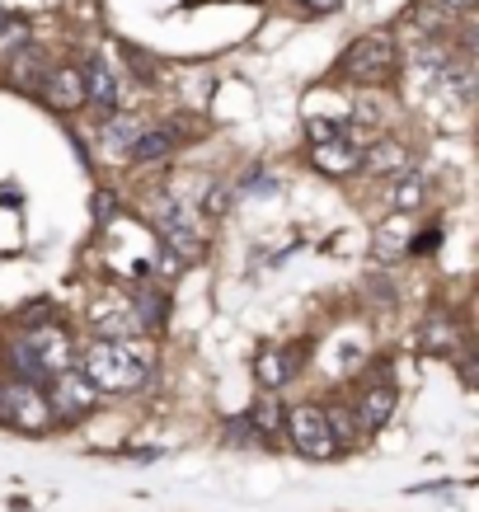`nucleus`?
Returning <instances> with one entry per match:
<instances>
[{
    "mask_svg": "<svg viewBox=\"0 0 479 512\" xmlns=\"http://www.w3.org/2000/svg\"><path fill=\"white\" fill-rule=\"evenodd\" d=\"M80 372L90 381L94 390H109V395H127V390L146 386L151 376V362L141 353L137 343L127 339H94L80 357Z\"/></svg>",
    "mask_w": 479,
    "mask_h": 512,
    "instance_id": "nucleus-1",
    "label": "nucleus"
},
{
    "mask_svg": "<svg viewBox=\"0 0 479 512\" xmlns=\"http://www.w3.org/2000/svg\"><path fill=\"white\" fill-rule=\"evenodd\" d=\"M71 357H76V343L57 325L29 329V334H19V339L10 343V362H15L19 381H47L52 372L71 367Z\"/></svg>",
    "mask_w": 479,
    "mask_h": 512,
    "instance_id": "nucleus-2",
    "label": "nucleus"
},
{
    "mask_svg": "<svg viewBox=\"0 0 479 512\" xmlns=\"http://www.w3.org/2000/svg\"><path fill=\"white\" fill-rule=\"evenodd\" d=\"M339 71L353 80H386L390 71H395V38H390V33H367V38H357V43L343 52Z\"/></svg>",
    "mask_w": 479,
    "mask_h": 512,
    "instance_id": "nucleus-3",
    "label": "nucleus"
},
{
    "mask_svg": "<svg viewBox=\"0 0 479 512\" xmlns=\"http://www.w3.org/2000/svg\"><path fill=\"white\" fill-rule=\"evenodd\" d=\"M287 428H292V442H296V451H301V456L325 461V456H334V451H339V437H334V428H329L325 409H315V404L292 409V414H287Z\"/></svg>",
    "mask_w": 479,
    "mask_h": 512,
    "instance_id": "nucleus-4",
    "label": "nucleus"
},
{
    "mask_svg": "<svg viewBox=\"0 0 479 512\" xmlns=\"http://www.w3.org/2000/svg\"><path fill=\"white\" fill-rule=\"evenodd\" d=\"M0 404H5V419L19 423V428H47V419H52V404H47V395L33 381H10V386H0Z\"/></svg>",
    "mask_w": 479,
    "mask_h": 512,
    "instance_id": "nucleus-5",
    "label": "nucleus"
},
{
    "mask_svg": "<svg viewBox=\"0 0 479 512\" xmlns=\"http://www.w3.org/2000/svg\"><path fill=\"white\" fill-rule=\"evenodd\" d=\"M47 395H52V409H62V414H71V419L90 414L94 400H99V390L85 381L80 367H62V372L47 376Z\"/></svg>",
    "mask_w": 479,
    "mask_h": 512,
    "instance_id": "nucleus-6",
    "label": "nucleus"
},
{
    "mask_svg": "<svg viewBox=\"0 0 479 512\" xmlns=\"http://www.w3.org/2000/svg\"><path fill=\"white\" fill-rule=\"evenodd\" d=\"M43 99L52 104V109H85V80H80V71H71V66H47L43 76Z\"/></svg>",
    "mask_w": 479,
    "mask_h": 512,
    "instance_id": "nucleus-7",
    "label": "nucleus"
},
{
    "mask_svg": "<svg viewBox=\"0 0 479 512\" xmlns=\"http://www.w3.org/2000/svg\"><path fill=\"white\" fill-rule=\"evenodd\" d=\"M315 165L320 170H329V174H353V170H362L357 160H362V151H357L348 137H329V141H315Z\"/></svg>",
    "mask_w": 479,
    "mask_h": 512,
    "instance_id": "nucleus-8",
    "label": "nucleus"
},
{
    "mask_svg": "<svg viewBox=\"0 0 479 512\" xmlns=\"http://www.w3.org/2000/svg\"><path fill=\"white\" fill-rule=\"evenodd\" d=\"M160 235L170 240V249H179V259H198L202 254V235L188 226V212L165 207V212H160Z\"/></svg>",
    "mask_w": 479,
    "mask_h": 512,
    "instance_id": "nucleus-9",
    "label": "nucleus"
},
{
    "mask_svg": "<svg viewBox=\"0 0 479 512\" xmlns=\"http://www.w3.org/2000/svg\"><path fill=\"white\" fill-rule=\"evenodd\" d=\"M80 80H85V104H94L99 113H113V104H118V80H113L109 66L90 62L80 71Z\"/></svg>",
    "mask_w": 479,
    "mask_h": 512,
    "instance_id": "nucleus-10",
    "label": "nucleus"
},
{
    "mask_svg": "<svg viewBox=\"0 0 479 512\" xmlns=\"http://www.w3.org/2000/svg\"><path fill=\"white\" fill-rule=\"evenodd\" d=\"M390 409H395V390H390V386H371L367 395H362V404H357V428H362V433L386 428Z\"/></svg>",
    "mask_w": 479,
    "mask_h": 512,
    "instance_id": "nucleus-11",
    "label": "nucleus"
},
{
    "mask_svg": "<svg viewBox=\"0 0 479 512\" xmlns=\"http://www.w3.org/2000/svg\"><path fill=\"white\" fill-rule=\"evenodd\" d=\"M357 165H367L371 174H404V165H409V146H400V141H376Z\"/></svg>",
    "mask_w": 479,
    "mask_h": 512,
    "instance_id": "nucleus-12",
    "label": "nucleus"
},
{
    "mask_svg": "<svg viewBox=\"0 0 479 512\" xmlns=\"http://www.w3.org/2000/svg\"><path fill=\"white\" fill-rule=\"evenodd\" d=\"M10 66H15V85H29V90H38L47 76V62H43V52L38 47H19V52H10Z\"/></svg>",
    "mask_w": 479,
    "mask_h": 512,
    "instance_id": "nucleus-13",
    "label": "nucleus"
},
{
    "mask_svg": "<svg viewBox=\"0 0 479 512\" xmlns=\"http://www.w3.org/2000/svg\"><path fill=\"white\" fill-rule=\"evenodd\" d=\"M170 151H174V132H165V127H160V132H141V137L132 141V160H137V165L165 160Z\"/></svg>",
    "mask_w": 479,
    "mask_h": 512,
    "instance_id": "nucleus-14",
    "label": "nucleus"
},
{
    "mask_svg": "<svg viewBox=\"0 0 479 512\" xmlns=\"http://www.w3.org/2000/svg\"><path fill=\"white\" fill-rule=\"evenodd\" d=\"M390 202L400 207V212H414L428 202V184L418 179V174H395V188H390Z\"/></svg>",
    "mask_w": 479,
    "mask_h": 512,
    "instance_id": "nucleus-15",
    "label": "nucleus"
},
{
    "mask_svg": "<svg viewBox=\"0 0 479 512\" xmlns=\"http://www.w3.org/2000/svg\"><path fill=\"white\" fill-rule=\"evenodd\" d=\"M254 376H259V386H263V390H278L292 372H287V357H282V353H263V357H259V367H254Z\"/></svg>",
    "mask_w": 479,
    "mask_h": 512,
    "instance_id": "nucleus-16",
    "label": "nucleus"
},
{
    "mask_svg": "<svg viewBox=\"0 0 479 512\" xmlns=\"http://www.w3.org/2000/svg\"><path fill=\"white\" fill-rule=\"evenodd\" d=\"M249 428H259L263 437H273V433L282 428V404H278V400L254 404V414H249Z\"/></svg>",
    "mask_w": 479,
    "mask_h": 512,
    "instance_id": "nucleus-17",
    "label": "nucleus"
},
{
    "mask_svg": "<svg viewBox=\"0 0 479 512\" xmlns=\"http://www.w3.org/2000/svg\"><path fill=\"white\" fill-rule=\"evenodd\" d=\"M141 132H146V127H141V118H113V123L104 127V141H109V146H132Z\"/></svg>",
    "mask_w": 479,
    "mask_h": 512,
    "instance_id": "nucleus-18",
    "label": "nucleus"
},
{
    "mask_svg": "<svg viewBox=\"0 0 479 512\" xmlns=\"http://www.w3.org/2000/svg\"><path fill=\"white\" fill-rule=\"evenodd\" d=\"M24 43H29V24H24V19H0V52L10 57V52H19Z\"/></svg>",
    "mask_w": 479,
    "mask_h": 512,
    "instance_id": "nucleus-19",
    "label": "nucleus"
},
{
    "mask_svg": "<svg viewBox=\"0 0 479 512\" xmlns=\"http://www.w3.org/2000/svg\"><path fill=\"white\" fill-rule=\"evenodd\" d=\"M160 315H165V301H160V296H155V292H141L137 296V320H141V325H160Z\"/></svg>",
    "mask_w": 479,
    "mask_h": 512,
    "instance_id": "nucleus-20",
    "label": "nucleus"
},
{
    "mask_svg": "<svg viewBox=\"0 0 479 512\" xmlns=\"http://www.w3.org/2000/svg\"><path fill=\"white\" fill-rule=\"evenodd\" d=\"M306 5H310V10H339L343 0H306Z\"/></svg>",
    "mask_w": 479,
    "mask_h": 512,
    "instance_id": "nucleus-21",
    "label": "nucleus"
},
{
    "mask_svg": "<svg viewBox=\"0 0 479 512\" xmlns=\"http://www.w3.org/2000/svg\"><path fill=\"white\" fill-rule=\"evenodd\" d=\"M442 5H451V10H465V5H475V0H442Z\"/></svg>",
    "mask_w": 479,
    "mask_h": 512,
    "instance_id": "nucleus-22",
    "label": "nucleus"
},
{
    "mask_svg": "<svg viewBox=\"0 0 479 512\" xmlns=\"http://www.w3.org/2000/svg\"><path fill=\"white\" fill-rule=\"evenodd\" d=\"M0 419H5V404H0Z\"/></svg>",
    "mask_w": 479,
    "mask_h": 512,
    "instance_id": "nucleus-23",
    "label": "nucleus"
},
{
    "mask_svg": "<svg viewBox=\"0 0 479 512\" xmlns=\"http://www.w3.org/2000/svg\"><path fill=\"white\" fill-rule=\"evenodd\" d=\"M0 19H5V10H0Z\"/></svg>",
    "mask_w": 479,
    "mask_h": 512,
    "instance_id": "nucleus-24",
    "label": "nucleus"
}]
</instances>
